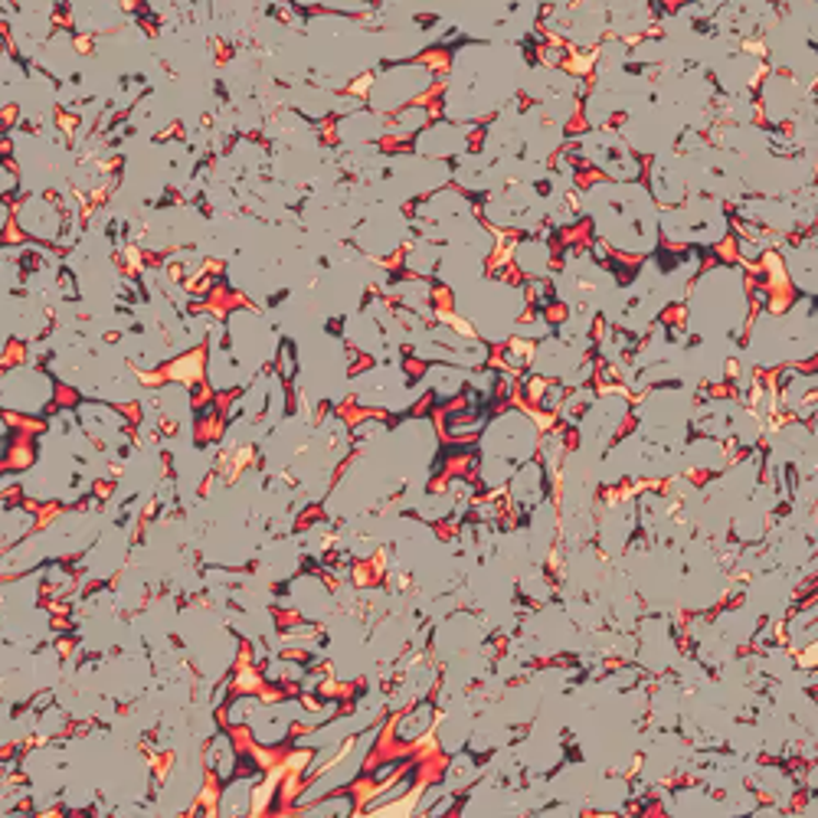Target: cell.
<instances>
[{
	"mask_svg": "<svg viewBox=\"0 0 818 818\" xmlns=\"http://www.w3.org/2000/svg\"><path fill=\"white\" fill-rule=\"evenodd\" d=\"M7 341H10V334L0 331V357H3V351H7Z\"/></svg>",
	"mask_w": 818,
	"mask_h": 818,
	"instance_id": "obj_4",
	"label": "cell"
},
{
	"mask_svg": "<svg viewBox=\"0 0 818 818\" xmlns=\"http://www.w3.org/2000/svg\"><path fill=\"white\" fill-rule=\"evenodd\" d=\"M242 737H246V727L239 730H226L219 727L216 734H209L204 747V770L209 780H216L219 786L229 783L236 773H239V757H242Z\"/></svg>",
	"mask_w": 818,
	"mask_h": 818,
	"instance_id": "obj_2",
	"label": "cell"
},
{
	"mask_svg": "<svg viewBox=\"0 0 818 818\" xmlns=\"http://www.w3.org/2000/svg\"><path fill=\"white\" fill-rule=\"evenodd\" d=\"M161 371H164L168 384H181V387L201 384V380H206V348L197 344V348H188V351L174 354Z\"/></svg>",
	"mask_w": 818,
	"mask_h": 818,
	"instance_id": "obj_3",
	"label": "cell"
},
{
	"mask_svg": "<svg viewBox=\"0 0 818 818\" xmlns=\"http://www.w3.org/2000/svg\"><path fill=\"white\" fill-rule=\"evenodd\" d=\"M66 216H69V206L63 204V197L53 194V191H43V194H26L23 191L10 206L13 226L26 239L43 242V246H59L63 229H66Z\"/></svg>",
	"mask_w": 818,
	"mask_h": 818,
	"instance_id": "obj_1",
	"label": "cell"
}]
</instances>
